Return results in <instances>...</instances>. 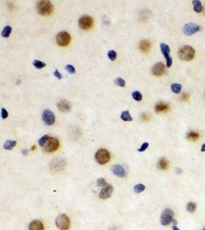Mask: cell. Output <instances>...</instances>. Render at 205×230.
<instances>
[{
    "label": "cell",
    "mask_w": 205,
    "mask_h": 230,
    "mask_svg": "<svg viewBox=\"0 0 205 230\" xmlns=\"http://www.w3.org/2000/svg\"><path fill=\"white\" fill-rule=\"evenodd\" d=\"M36 8L40 15L43 16L51 15L53 12V5L50 1L43 0L37 2Z\"/></svg>",
    "instance_id": "cell-1"
},
{
    "label": "cell",
    "mask_w": 205,
    "mask_h": 230,
    "mask_svg": "<svg viewBox=\"0 0 205 230\" xmlns=\"http://www.w3.org/2000/svg\"><path fill=\"white\" fill-rule=\"evenodd\" d=\"M194 49L190 45L182 46L178 51V56L183 61H191L194 58Z\"/></svg>",
    "instance_id": "cell-2"
},
{
    "label": "cell",
    "mask_w": 205,
    "mask_h": 230,
    "mask_svg": "<svg viewBox=\"0 0 205 230\" xmlns=\"http://www.w3.org/2000/svg\"><path fill=\"white\" fill-rule=\"evenodd\" d=\"M95 160L101 165L107 163L111 159V154L106 149L98 150L95 154Z\"/></svg>",
    "instance_id": "cell-3"
},
{
    "label": "cell",
    "mask_w": 205,
    "mask_h": 230,
    "mask_svg": "<svg viewBox=\"0 0 205 230\" xmlns=\"http://www.w3.org/2000/svg\"><path fill=\"white\" fill-rule=\"evenodd\" d=\"M55 224L60 230H68L70 227V220L65 214L59 215L55 220Z\"/></svg>",
    "instance_id": "cell-4"
},
{
    "label": "cell",
    "mask_w": 205,
    "mask_h": 230,
    "mask_svg": "<svg viewBox=\"0 0 205 230\" xmlns=\"http://www.w3.org/2000/svg\"><path fill=\"white\" fill-rule=\"evenodd\" d=\"M174 212L171 209H166L162 212L161 216V223L162 225H168L174 222Z\"/></svg>",
    "instance_id": "cell-5"
},
{
    "label": "cell",
    "mask_w": 205,
    "mask_h": 230,
    "mask_svg": "<svg viewBox=\"0 0 205 230\" xmlns=\"http://www.w3.org/2000/svg\"><path fill=\"white\" fill-rule=\"evenodd\" d=\"M71 42V36L67 32H58L56 36V42L60 46H67Z\"/></svg>",
    "instance_id": "cell-6"
},
{
    "label": "cell",
    "mask_w": 205,
    "mask_h": 230,
    "mask_svg": "<svg viewBox=\"0 0 205 230\" xmlns=\"http://www.w3.org/2000/svg\"><path fill=\"white\" fill-rule=\"evenodd\" d=\"M78 25L83 30H88L93 26L94 20L89 15H83L78 19Z\"/></svg>",
    "instance_id": "cell-7"
},
{
    "label": "cell",
    "mask_w": 205,
    "mask_h": 230,
    "mask_svg": "<svg viewBox=\"0 0 205 230\" xmlns=\"http://www.w3.org/2000/svg\"><path fill=\"white\" fill-rule=\"evenodd\" d=\"M58 147H59V141H58V139L50 137L48 142L44 146V150L48 153H52L57 151Z\"/></svg>",
    "instance_id": "cell-8"
},
{
    "label": "cell",
    "mask_w": 205,
    "mask_h": 230,
    "mask_svg": "<svg viewBox=\"0 0 205 230\" xmlns=\"http://www.w3.org/2000/svg\"><path fill=\"white\" fill-rule=\"evenodd\" d=\"M42 118L46 125H52L55 121V117L54 113L48 109L43 111V114H42Z\"/></svg>",
    "instance_id": "cell-9"
},
{
    "label": "cell",
    "mask_w": 205,
    "mask_h": 230,
    "mask_svg": "<svg viewBox=\"0 0 205 230\" xmlns=\"http://www.w3.org/2000/svg\"><path fill=\"white\" fill-rule=\"evenodd\" d=\"M160 47H161V51L162 52L163 55L164 57L165 58V59H166V64H167V67L168 68H170L171 66V64H172V62H173V60H172V58L170 56V48L168 45L165 44V43H161L160 45Z\"/></svg>",
    "instance_id": "cell-10"
},
{
    "label": "cell",
    "mask_w": 205,
    "mask_h": 230,
    "mask_svg": "<svg viewBox=\"0 0 205 230\" xmlns=\"http://www.w3.org/2000/svg\"><path fill=\"white\" fill-rule=\"evenodd\" d=\"M151 71L154 76H161L165 73V65L162 62H158L153 65Z\"/></svg>",
    "instance_id": "cell-11"
},
{
    "label": "cell",
    "mask_w": 205,
    "mask_h": 230,
    "mask_svg": "<svg viewBox=\"0 0 205 230\" xmlns=\"http://www.w3.org/2000/svg\"><path fill=\"white\" fill-rule=\"evenodd\" d=\"M200 30V26L194 23H188L184 26L183 31L187 36H191Z\"/></svg>",
    "instance_id": "cell-12"
},
{
    "label": "cell",
    "mask_w": 205,
    "mask_h": 230,
    "mask_svg": "<svg viewBox=\"0 0 205 230\" xmlns=\"http://www.w3.org/2000/svg\"><path fill=\"white\" fill-rule=\"evenodd\" d=\"M113 186L110 184H107L102 189L100 193H99V197H100L101 199L109 198V197L112 196V193H113Z\"/></svg>",
    "instance_id": "cell-13"
},
{
    "label": "cell",
    "mask_w": 205,
    "mask_h": 230,
    "mask_svg": "<svg viewBox=\"0 0 205 230\" xmlns=\"http://www.w3.org/2000/svg\"><path fill=\"white\" fill-rule=\"evenodd\" d=\"M112 171L114 174L119 176V177H123V176H125V169L123 166L119 165V164L114 165L112 167Z\"/></svg>",
    "instance_id": "cell-14"
},
{
    "label": "cell",
    "mask_w": 205,
    "mask_h": 230,
    "mask_svg": "<svg viewBox=\"0 0 205 230\" xmlns=\"http://www.w3.org/2000/svg\"><path fill=\"white\" fill-rule=\"evenodd\" d=\"M57 107H58V110L62 112H69L71 108V104L68 101L65 100L61 101L60 102H58Z\"/></svg>",
    "instance_id": "cell-15"
},
{
    "label": "cell",
    "mask_w": 205,
    "mask_h": 230,
    "mask_svg": "<svg viewBox=\"0 0 205 230\" xmlns=\"http://www.w3.org/2000/svg\"><path fill=\"white\" fill-rule=\"evenodd\" d=\"M29 230H44V225L39 220H34L29 224Z\"/></svg>",
    "instance_id": "cell-16"
},
{
    "label": "cell",
    "mask_w": 205,
    "mask_h": 230,
    "mask_svg": "<svg viewBox=\"0 0 205 230\" xmlns=\"http://www.w3.org/2000/svg\"><path fill=\"white\" fill-rule=\"evenodd\" d=\"M168 109H169V105L165 103V102H159V103L156 104V105L154 107V110L157 113L165 112L168 110Z\"/></svg>",
    "instance_id": "cell-17"
},
{
    "label": "cell",
    "mask_w": 205,
    "mask_h": 230,
    "mask_svg": "<svg viewBox=\"0 0 205 230\" xmlns=\"http://www.w3.org/2000/svg\"><path fill=\"white\" fill-rule=\"evenodd\" d=\"M138 47L142 52H147L151 49V43L147 40H142L139 43Z\"/></svg>",
    "instance_id": "cell-18"
},
{
    "label": "cell",
    "mask_w": 205,
    "mask_h": 230,
    "mask_svg": "<svg viewBox=\"0 0 205 230\" xmlns=\"http://www.w3.org/2000/svg\"><path fill=\"white\" fill-rule=\"evenodd\" d=\"M17 143L15 141H11V140H9V141H6L3 144V147L5 150H7V151H11L12 150V148L16 146Z\"/></svg>",
    "instance_id": "cell-19"
},
{
    "label": "cell",
    "mask_w": 205,
    "mask_h": 230,
    "mask_svg": "<svg viewBox=\"0 0 205 230\" xmlns=\"http://www.w3.org/2000/svg\"><path fill=\"white\" fill-rule=\"evenodd\" d=\"M168 165H169V163L165 158H161L158 163V168L161 169H167L168 168Z\"/></svg>",
    "instance_id": "cell-20"
},
{
    "label": "cell",
    "mask_w": 205,
    "mask_h": 230,
    "mask_svg": "<svg viewBox=\"0 0 205 230\" xmlns=\"http://www.w3.org/2000/svg\"><path fill=\"white\" fill-rule=\"evenodd\" d=\"M192 4L194 5V9L196 12H201V11L203 10V6H202V4L200 2V1L198 0H194L192 1Z\"/></svg>",
    "instance_id": "cell-21"
},
{
    "label": "cell",
    "mask_w": 205,
    "mask_h": 230,
    "mask_svg": "<svg viewBox=\"0 0 205 230\" xmlns=\"http://www.w3.org/2000/svg\"><path fill=\"white\" fill-rule=\"evenodd\" d=\"M121 119L124 121H131L133 120L132 117L131 116L130 112L128 110H125L121 114Z\"/></svg>",
    "instance_id": "cell-22"
},
{
    "label": "cell",
    "mask_w": 205,
    "mask_h": 230,
    "mask_svg": "<svg viewBox=\"0 0 205 230\" xmlns=\"http://www.w3.org/2000/svg\"><path fill=\"white\" fill-rule=\"evenodd\" d=\"M198 138H199V134L197 132H194V131H191V132H189L188 134H187V139L189 140V141H197Z\"/></svg>",
    "instance_id": "cell-23"
},
{
    "label": "cell",
    "mask_w": 205,
    "mask_h": 230,
    "mask_svg": "<svg viewBox=\"0 0 205 230\" xmlns=\"http://www.w3.org/2000/svg\"><path fill=\"white\" fill-rule=\"evenodd\" d=\"M12 32V27L10 26H6L2 31V36L4 38H9Z\"/></svg>",
    "instance_id": "cell-24"
},
{
    "label": "cell",
    "mask_w": 205,
    "mask_h": 230,
    "mask_svg": "<svg viewBox=\"0 0 205 230\" xmlns=\"http://www.w3.org/2000/svg\"><path fill=\"white\" fill-rule=\"evenodd\" d=\"M171 91L174 92V93L175 94H179L180 92H181V85H180V84H177V83H175V84H172L171 86Z\"/></svg>",
    "instance_id": "cell-25"
},
{
    "label": "cell",
    "mask_w": 205,
    "mask_h": 230,
    "mask_svg": "<svg viewBox=\"0 0 205 230\" xmlns=\"http://www.w3.org/2000/svg\"><path fill=\"white\" fill-rule=\"evenodd\" d=\"M49 136L48 135H44L43 136V137H41L40 139L39 140V144L40 147H44V146L46 145V143L48 142V141H49Z\"/></svg>",
    "instance_id": "cell-26"
},
{
    "label": "cell",
    "mask_w": 205,
    "mask_h": 230,
    "mask_svg": "<svg viewBox=\"0 0 205 230\" xmlns=\"http://www.w3.org/2000/svg\"><path fill=\"white\" fill-rule=\"evenodd\" d=\"M32 64H33L35 68H36L37 69H41V68H44V67L46 66V63L39 61V60H35Z\"/></svg>",
    "instance_id": "cell-27"
},
{
    "label": "cell",
    "mask_w": 205,
    "mask_h": 230,
    "mask_svg": "<svg viewBox=\"0 0 205 230\" xmlns=\"http://www.w3.org/2000/svg\"><path fill=\"white\" fill-rule=\"evenodd\" d=\"M131 95H132L133 99H134V100L137 101H140L142 100V95H141V94L140 93V92H137V91L133 92Z\"/></svg>",
    "instance_id": "cell-28"
},
{
    "label": "cell",
    "mask_w": 205,
    "mask_h": 230,
    "mask_svg": "<svg viewBox=\"0 0 205 230\" xmlns=\"http://www.w3.org/2000/svg\"><path fill=\"white\" fill-rule=\"evenodd\" d=\"M145 190V186L143 184H137L134 186V191L136 193H140Z\"/></svg>",
    "instance_id": "cell-29"
},
{
    "label": "cell",
    "mask_w": 205,
    "mask_h": 230,
    "mask_svg": "<svg viewBox=\"0 0 205 230\" xmlns=\"http://www.w3.org/2000/svg\"><path fill=\"white\" fill-rule=\"evenodd\" d=\"M197 205L195 204L194 203H192V202H190V203H188V206H187V210H188V212H190V213H194L196 210Z\"/></svg>",
    "instance_id": "cell-30"
},
{
    "label": "cell",
    "mask_w": 205,
    "mask_h": 230,
    "mask_svg": "<svg viewBox=\"0 0 205 230\" xmlns=\"http://www.w3.org/2000/svg\"><path fill=\"white\" fill-rule=\"evenodd\" d=\"M108 57H109V58L111 61H115L116 57H117V53H116L115 50H110L108 52Z\"/></svg>",
    "instance_id": "cell-31"
},
{
    "label": "cell",
    "mask_w": 205,
    "mask_h": 230,
    "mask_svg": "<svg viewBox=\"0 0 205 230\" xmlns=\"http://www.w3.org/2000/svg\"><path fill=\"white\" fill-rule=\"evenodd\" d=\"M115 83L117 85L120 87H125V81L121 78H118L115 80Z\"/></svg>",
    "instance_id": "cell-32"
},
{
    "label": "cell",
    "mask_w": 205,
    "mask_h": 230,
    "mask_svg": "<svg viewBox=\"0 0 205 230\" xmlns=\"http://www.w3.org/2000/svg\"><path fill=\"white\" fill-rule=\"evenodd\" d=\"M97 185L98 186H105L107 185V183H106V180H105L104 178H100V179H98L97 180Z\"/></svg>",
    "instance_id": "cell-33"
},
{
    "label": "cell",
    "mask_w": 205,
    "mask_h": 230,
    "mask_svg": "<svg viewBox=\"0 0 205 230\" xmlns=\"http://www.w3.org/2000/svg\"><path fill=\"white\" fill-rule=\"evenodd\" d=\"M65 68L70 73V74H75V68L74 66H72L71 64H67L66 66L65 67Z\"/></svg>",
    "instance_id": "cell-34"
},
{
    "label": "cell",
    "mask_w": 205,
    "mask_h": 230,
    "mask_svg": "<svg viewBox=\"0 0 205 230\" xmlns=\"http://www.w3.org/2000/svg\"><path fill=\"white\" fill-rule=\"evenodd\" d=\"M148 146H149V144H148L147 142L143 143V144H141V147H140L137 151H138L139 152H144V151L147 149V147H148Z\"/></svg>",
    "instance_id": "cell-35"
},
{
    "label": "cell",
    "mask_w": 205,
    "mask_h": 230,
    "mask_svg": "<svg viewBox=\"0 0 205 230\" xmlns=\"http://www.w3.org/2000/svg\"><path fill=\"white\" fill-rule=\"evenodd\" d=\"M9 116V113L5 110V108H2V119H5L8 117Z\"/></svg>",
    "instance_id": "cell-36"
},
{
    "label": "cell",
    "mask_w": 205,
    "mask_h": 230,
    "mask_svg": "<svg viewBox=\"0 0 205 230\" xmlns=\"http://www.w3.org/2000/svg\"><path fill=\"white\" fill-rule=\"evenodd\" d=\"M54 75L55 77L58 78V79H62V74H60V72L58 71V69H55V71H54Z\"/></svg>",
    "instance_id": "cell-37"
},
{
    "label": "cell",
    "mask_w": 205,
    "mask_h": 230,
    "mask_svg": "<svg viewBox=\"0 0 205 230\" xmlns=\"http://www.w3.org/2000/svg\"><path fill=\"white\" fill-rule=\"evenodd\" d=\"M181 100L184 101H188V99H189V95L188 94H186V93H184L182 94L181 95Z\"/></svg>",
    "instance_id": "cell-38"
},
{
    "label": "cell",
    "mask_w": 205,
    "mask_h": 230,
    "mask_svg": "<svg viewBox=\"0 0 205 230\" xmlns=\"http://www.w3.org/2000/svg\"><path fill=\"white\" fill-rule=\"evenodd\" d=\"M142 118L144 119V120H148V117H147L145 113H143L142 114Z\"/></svg>",
    "instance_id": "cell-39"
},
{
    "label": "cell",
    "mask_w": 205,
    "mask_h": 230,
    "mask_svg": "<svg viewBox=\"0 0 205 230\" xmlns=\"http://www.w3.org/2000/svg\"><path fill=\"white\" fill-rule=\"evenodd\" d=\"M28 152H29V151L28 150H22V154H25V155H27L28 154Z\"/></svg>",
    "instance_id": "cell-40"
},
{
    "label": "cell",
    "mask_w": 205,
    "mask_h": 230,
    "mask_svg": "<svg viewBox=\"0 0 205 230\" xmlns=\"http://www.w3.org/2000/svg\"><path fill=\"white\" fill-rule=\"evenodd\" d=\"M201 151H202V152H204V151H205V144L202 145V147H201Z\"/></svg>",
    "instance_id": "cell-41"
},
{
    "label": "cell",
    "mask_w": 205,
    "mask_h": 230,
    "mask_svg": "<svg viewBox=\"0 0 205 230\" xmlns=\"http://www.w3.org/2000/svg\"><path fill=\"white\" fill-rule=\"evenodd\" d=\"M173 230H180V229L178 228V227L176 226V225H174V226H173Z\"/></svg>",
    "instance_id": "cell-42"
},
{
    "label": "cell",
    "mask_w": 205,
    "mask_h": 230,
    "mask_svg": "<svg viewBox=\"0 0 205 230\" xmlns=\"http://www.w3.org/2000/svg\"><path fill=\"white\" fill-rule=\"evenodd\" d=\"M203 230H205V228H203Z\"/></svg>",
    "instance_id": "cell-43"
}]
</instances>
